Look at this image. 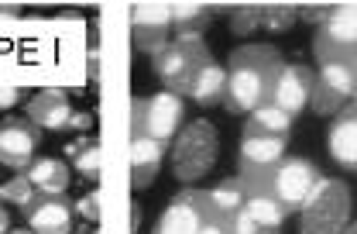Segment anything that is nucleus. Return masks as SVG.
Wrapping results in <instances>:
<instances>
[{
    "instance_id": "nucleus-1",
    "label": "nucleus",
    "mask_w": 357,
    "mask_h": 234,
    "mask_svg": "<svg viewBox=\"0 0 357 234\" xmlns=\"http://www.w3.org/2000/svg\"><path fill=\"white\" fill-rule=\"evenodd\" d=\"M285 59L275 45L255 42L230 52L227 59V96L223 107L230 114H255L258 107L271 103L275 80L282 73Z\"/></svg>"
},
{
    "instance_id": "nucleus-2",
    "label": "nucleus",
    "mask_w": 357,
    "mask_h": 234,
    "mask_svg": "<svg viewBox=\"0 0 357 234\" xmlns=\"http://www.w3.org/2000/svg\"><path fill=\"white\" fill-rule=\"evenodd\" d=\"M217 155H220V135H217V124H210L206 117L185 124L178 131V138L172 141V176L178 183L192 187L196 180H203L213 166H217Z\"/></svg>"
},
{
    "instance_id": "nucleus-3",
    "label": "nucleus",
    "mask_w": 357,
    "mask_h": 234,
    "mask_svg": "<svg viewBox=\"0 0 357 234\" xmlns=\"http://www.w3.org/2000/svg\"><path fill=\"white\" fill-rule=\"evenodd\" d=\"M185 128V100L172 90L137 96L131 103V138H151L172 145Z\"/></svg>"
},
{
    "instance_id": "nucleus-4",
    "label": "nucleus",
    "mask_w": 357,
    "mask_h": 234,
    "mask_svg": "<svg viewBox=\"0 0 357 234\" xmlns=\"http://www.w3.org/2000/svg\"><path fill=\"white\" fill-rule=\"evenodd\" d=\"M354 196L344 180H319L306 207L299 210V234H344L351 224Z\"/></svg>"
},
{
    "instance_id": "nucleus-5",
    "label": "nucleus",
    "mask_w": 357,
    "mask_h": 234,
    "mask_svg": "<svg viewBox=\"0 0 357 234\" xmlns=\"http://www.w3.org/2000/svg\"><path fill=\"white\" fill-rule=\"evenodd\" d=\"M210 62H213V55H210V48H206L203 38H172L151 59V69L165 83V90H172L178 96H189L192 83L199 80V73Z\"/></svg>"
},
{
    "instance_id": "nucleus-6",
    "label": "nucleus",
    "mask_w": 357,
    "mask_h": 234,
    "mask_svg": "<svg viewBox=\"0 0 357 234\" xmlns=\"http://www.w3.org/2000/svg\"><path fill=\"white\" fill-rule=\"evenodd\" d=\"M312 55L319 66L357 69V3H337L333 17L312 38Z\"/></svg>"
},
{
    "instance_id": "nucleus-7",
    "label": "nucleus",
    "mask_w": 357,
    "mask_h": 234,
    "mask_svg": "<svg viewBox=\"0 0 357 234\" xmlns=\"http://www.w3.org/2000/svg\"><path fill=\"white\" fill-rule=\"evenodd\" d=\"M285 141L289 138H271V135H241L237 148V180L244 183L248 196L268 193L271 173L282 166L285 159Z\"/></svg>"
},
{
    "instance_id": "nucleus-8",
    "label": "nucleus",
    "mask_w": 357,
    "mask_h": 234,
    "mask_svg": "<svg viewBox=\"0 0 357 234\" xmlns=\"http://www.w3.org/2000/svg\"><path fill=\"white\" fill-rule=\"evenodd\" d=\"M223 210L210 200V189H182L169 200L165 214L158 217L155 224V234H203ZM234 221V217H230Z\"/></svg>"
},
{
    "instance_id": "nucleus-9",
    "label": "nucleus",
    "mask_w": 357,
    "mask_h": 234,
    "mask_svg": "<svg viewBox=\"0 0 357 234\" xmlns=\"http://www.w3.org/2000/svg\"><path fill=\"white\" fill-rule=\"evenodd\" d=\"M323 173L312 166L310 159H296V155H285L282 166L271 173V183H268V196H275L289 214L292 210H303L306 200L312 196V189L319 187Z\"/></svg>"
},
{
    "instance_id": "nucleus-10",
    "label": "nucleus",
    "mask_w": 357,
    "mask_h": 234,
    "mask_svg": "<svg viewBox=\"0 0 357 234\" xmlns=\"http://www.w3.org/2000/svg\"><path fill=\"white\" fill-rule=\"evenodd\" d=\"M357 87V69H344V66H319L316 83H312L310 110L319 117H337L351 100H354Z\"/></svg>"
},
{
    "instance_id": "nucleus-11",
    "label": "nucleus",
    "mask_w": 357,
    "mask_h": 234,
    "mask_svg": "<svg viewBox=\"0 0 357 234\" xmlns=\"http://www.w3.org/2000/svg\"><path fill=\"white\" fill-rule=\"evenodd\" d=\"M134 48L144 55H158L172 38V3H134L131 7Z\"/></svg>"
},
{
    "instance_id": "nucleus-12",
    "label": "nucleus",
    "mask_w": 357,
    "mask_h": 234,
    "mask_svg": "<svg viewBox=\"0 0 357 234\" xmlns=\"http://www.w3.org/2000/svg\"><path fill=\"white\" fill-rule=\"evenodd\" d=\"M42 141V128L28 117H3L0 121V166L14 173H28Z\"/></svg>"
},
{
    "instance_id": "nucleus-13",
    "label": "nucleus",
    "mask_w": 357,
    "mask_h": 234,
    "mask_svg": "<svg viewBox=\"0 0 357 234\" xmlns=\"http://www.w3.org/2000/svg\"><path fill=\"white\" fill-rule=\"evenodd\" d=\"M312 83H316V73L312 69H306L303 62H285L282 73H278V80H275L271 103L296 117V114H303V107H310Z\"/></svg>"
},
{
    "instance_id": "nucleus-14",
    "label": "nucleus",
    "mask_w": 357,
    "mask_h": 234,
    "mask_svg": "<svg viewBox=\"0 0 357 234\" xmlns=\"http://www.w3.org/2000/svg\"><path fill=\"white\" fill-rule=\"evenodd\" d=\"M326 152L330 159L347 169L357 173V100H351L330 124V135H326Z\"/></svg>"
},
{
    "instance_id": "nucleus-15",
    "label": "nucleus",
    "mask_w": 357,
    "mask_h": 234,
    "mask_svg": "<svg viewBox=\"0 0 357 234\" xmlns=\"http://www.w3.org/2000/svg\"><path fill=\"white\" fill-rule=\"evenodd\" d=\"M73 117H76V110H73L66 90L48 87V90H38V94L28 96V121L38 124L42 131H62V128L73 124Z\"/></svg>"
},
{
    "instance_id": "nucleus-16",
    "label": "nucleus",
    "mask_w": 357,
    "mask_h": 234,
    "mask_svg": "<svg viewBox=\"0 0 357 234\" xmlns=\"http://www.w3.org/2000/svg\"><path fill=\"white\" fill-rule=\"evenodd\" d=\"M73 207L76 203H69L66 193L62 196H45V193H38V200L24 214L28 217V228L35 234H73Z\"/></svg>"
},
{
    "instance_id": "nucleus-17",
    "label": "nucleus",
    "mask_w": 357,
    "mask_h": 234,
    "mask_svg": "<svg viewBox=\"0 0 357 234\" xmlns=\"http://www.w3.org/2000/svg\"><path fill=\"white\" fill-rule=\"evenodd\" d=\"M165 148L162 141L151 138H131V176H134V189H148L155 183L162 162H165Z\"/></svg>"
},
{
    "instance_id": "nucleus-18",
    "label": "nucleus",
    "mask_w": 357,
    "mask_h": 234,
    "mask_svg": "<svg viewBox=\"0 0 357 234\" xmlns=\"http://www.w3.org/2000/svg\"><path fill=\"white\" fill-rule=\"evenodd\" d=\"M210 24H213V3H196V0L172 3V31H176V38H203Z\"/></svg>"
},
{
    "instance_id": "nucleus-19",
    "label": "nucleus",
    "mask_w": 357,
    "mask_h": 234,
    "mask_svg": "<svg viewBox=\"0 0 357 234\" xmlns=\"http://www.w3.org/2000/svg\"><path fill=\"white\" fill-rule=\"evenodd\" d=\"M28 180L35 183L38 193L45 196H62L66 189H69V166L62 162V159H52V155H45V159H35L31 166H28Z\"/></svg>"
},
{
    "instance_id": "nucleus-20",
    "label": "nucleus",
    "mask_w": 357,
    "mask_h": 234,
    "mask_svg": "<svg viewBox=\"0 0 357 234\" xmlns=\"http://www.w3.org/2000/svg\"><path fill=\"white\" fill-rule=\"evenodd\" d=\"M292 114H285L282 107L265 103L258 107L255 114H248V124H244V135H271V138H289L292 131Z\"/></svg>"
},
{
    "instance_id": "nucleus-21",
    "label": "nucleus",
    "mask_w": 357,
    "mask_h": 234,
    "mask_svg": "<svg viewBox=\"0 0 357 234\" xmlns=\"http://www.w3.org/2000/svg\"><path fill=\"white\" fill-rule=\"evenodd\" d=\"M189 96H192L196 107H217V103H223V96H227V66L210 62V66L199 73V80L192 83Z\"/></svg>"
},
{
    "instance_id": "nucleus-22",
    "label": "nucleus",
    "mask_w": 357,
    "mask_h": 234,
    "mask_svg": "<svg viewBox=\"0 0 357 234\" xmlns=\"http://www.w3.org/2000/svg\"><path fill=\"white\" fill-rule=\"evenodd\" d=\"M251 221H258V224H265V228H275V231H282V224H285V217H289V210L275 200V196H268V193H258V196H248V203L241 207Z\"/></svg>"
},
{
    "instance_id": "nucleus-23",
    "label": "nucleus",
    "mask_w": 357,
    "mask_h": 234,
    "mask_svg": "<svg viewBox=\"0 0 357 234\" xmlns=\"http://www.w3.org/2000/svg\"><path fill=\"white\" fill-rule=\"evenodd\" d=\"M210 200L220 207L227 217H237L241 207L248 203V189H244V183L237 176H230V180H220L217 187H210Z\"/></svg>"
},
{
    "instance_id": "nucleus-24",
    "label": "nucleus",
    "mask_w": 357,
    "mask_h": 234,
    "mask_svg": "<svg viewBox=\"0 0 357 234\" xmlns=\"http://www.w3.org/2000/svg\"><path fill=\"white\" fill-rule=\"evenodd\" d=\"M35 200H38V189H35V183L28 180V173H17L14 180H7V183L0 187V203L17 207L21 214H28Z\"/></svg>"
},
{
    "instance_id": "nucleus-25",
    "label": "nucleus",
    "mask_w": 357,
    "mask_h": 234,
    "mask_svg": "<svg viewBox=\"0 0 357 234\" xmlns=\"http://www.w3.org/2000/svg\"><path fill=\"white\" fill-rule=\"evenodd\" d=\"M261 10H265V3H234L230 7V31L237 38H251L255 31H261Z\"/></svg>"
},
{
    "instance_id": "nucleus-26",
    "label": "nucleus",
    "mask_w": 357,
    "mask_h": 234,
    "mask_svg": "<svg viewBox=\"0 0 357 234\" xmlns=\"http://www.w3.org/2000/svg\"><path fill=\"white\" fill-rule=\"evenodd\" d=\"M299 21V7L296 3H265L261 10V28L268 35H282Z\"/></svg>"
},
{
    "instance_id": "nucleus-27",
    "label": "nucleus",
    "mask_w": 357,
    "mask_h": 234,
    "mask_svg": "<svg viewBox=\"0 0 357 234\" xmlns=\"http://www.w3.org/2000/svg\"><path fill=\"white\" fill-rule=\"evenodd\" d=\"M73 152V166H76V173H83L86 180H96L100 176V148L96 145H73L69 148Z\"/></svg>"
},
{
    "instance_id": "nucleus-28",
    "label": "nucleus",
    "mask_w": 357,
    "mask_h": 234,
    "mask_svg": "<svg viewBox=\"0 0 357 234\" xmlns=\"http://www.w3.org/2000/svg\"><path fill=\"white\" fill-rule=\"evenodd\" d=\"M296 7H299V17L312 21V24H326L337 10V3H296Z\"/></svg>"
},
{
    "instance_id": "nucleus-29",
    "label": "nucleus",
    "mask_w": 357,
    "mask_h": 234,
    "mask_svg": "<svg viewBox=\"0 0 357 234\" xmlns=\"http://www.w3.org/2000/svg\"><path fill=\"white\" fill-rule=\"evenodd\" d=\"M230 234H282L275 231V228H265V224H258V221H251L244 210L234 217V224H230Z\"/></svg>"
},
{
    "instance_id": "nucleus-30",
    "label": "nucleus",
    "mask_w": 357,
    "mask_h": 234,
    "mask_svg": "<svg viewBox=\"0 0 357 234\" xmlns=\"http://www.w3.org/2000/svg\"><path fill=\"white\" fill-rule=\"evenodd\" d=\"M24 96H28V90H21V87H0V110H10V107H17Z\"/></svg>"
},
{
    "instance_id": "nucleus-31",
    "label": "nucleus",
    "mask_w": 357,
    "mask_h": 234,
    "mask_svg": "<svg viewBox=\"0 0 357 234\" xmlns=\"http://www.w3.org/2000/svg\"><path fill=\"white\" fill-rule=\"evenodd\" d=\"M76 210H79V214H83L86 221H96V217H100V196H96V193L83 196V200L76 203Z\"/></svg>"
},
{
    "instance_id": "nucleus-32",
    "label": "nucleus",
    "mask_w": 357,
    "mask_h": 234,
    "mask_svg": "<svg viewBox=\"0 0 357 234\" xmlns=\"http://www.w3.org/2000/svg\"><path fill=\"white\" fill-rule=\"evenodd\" d=\"M21 17V3H0V21H14Z\"/></svg>"
},
{
    "instance_id": "nucleus-33",
    "label": "nucleus",
    "mask_w": 357,
    "mask_h": 234,
    "mask_svg": "<svg viewBox=\"0 0 357 234\" xmlns=\"http://www.w3.org/2000/svg\"><path fill=\"white\" fill-rule=\"evenodd\" d=\"M0 234H10V210L0 203Z\"/></svg>"
},
{
    "instance_id": "nucleus-34",
    "label": "nucleus",
    "mask_w": 357,
    "mask_h": 234,
    "mask_svg": "<svg viewBox=\"0 0 357 234\" xmlns=\"http://www.w3.org/2000/svg\"><path fill=\"white\" fill-rule=\"evenodd\" d=\"M69 128H76V131H83V128H89V117H86V114H76Z\"/></svg>"
},
{
    "instance_id": "nucleus-35",
    "label": "nucleus",
    "mask_w": 357,
    "mask_h": 234,
    "mask_svg": "<svg viewBox=\"0 0 357 234\" xmlns=\"http://www.w3.org/2000/svg\"><path fill=\"white\" fill-rule=\"evenodd\" d=\"M344 234H357V221H351V224L344 228Z\"/></svg>"
},
{
    "instance_id": "nucleus-36",
    "label": "nucleus",
    "mask_w": 357,
    "mask_h": 234,
    "mask_svg": "<svg viewBox=\"0 0 357 234\" xmlns=\"http://www.w3.org/2000/svg\"><path fill=\"white\" fill-rule=\"evenodd\" d=\"M10 234H35V231H31V228H24V231H10Z\"/></svg>"
}]
</instances>
